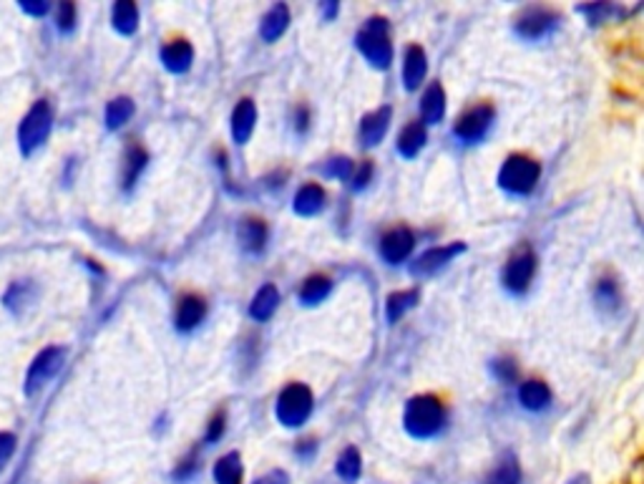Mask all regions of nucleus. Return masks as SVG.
I'll list each match as a JSON object with an SVG mask.
<instances>
[{
  "instance_id": "43",
  "label": "nucleus",
  "mask_w": 644,
  "mask_h": 484,
  "mask_svg": "<svg viewBox=\"0 0 644 484\" xmlns=\"http://www.w3.org/2000/svg\"><path fill=\"white\" fill-rule=\"evenodd\" d=\"M307 119H310L307 109L300 106V109H297V132H305V129H307Z\"/></svg>"
},
{
  "instance_id": "36",
  "label": "nucleus",
  "mask_w": 644,
  "mask_h": 484,
  "mask_svg": "<svg viewBox=\"0 0 644 484\" xmlns=\"http://www.w3.org/2000/svg\"><path fill=\"white\" fill-rule=\"evenodd\" d=\"M322 174H325V177H333V179L353 177V162H350L348 157L330 159V162L322 167Z\"/></svg>"
},
{
  "instance_id": "34",
  "label": "nucleus",
  "mask_w": 644,
  "mask_h": 484,
  "mask_svg": "<svg viewBox=\"0 0 644 484\" xmlns=\"http://www.w3.org/2000/svg\"><path fill=\"white\" fill-rule=\"evenodd\" d=\"M16 452H18V437L13 432H0V474L8 469Z\"/></svg>"
},
{
  "instance_id": "42",
  "label": "nucleus",
  "mask_w": 644,
  "mask_h": 484,
  "mask_svg": "<svg viewBox=\"0 0 644 484\" xmlns=\"http://www.w3.org/2000/svg\"><path fill=\"white\" fill-rule=\"evenodd\" d=\"M370 177H373V164H370V162H363V167L358 169V174H355V182H353L355 190H363V187H368Z\"/></svg>"
},
{
  "instance_id": "31",
  "label": "nucleus",
  "mask_w": 644,
  "mask_h": 484,
  "mask_svg": "<svg viewBox=\"0 0 644 484\" xmlns=\"http://www.w3.org/2000/svg\"><path fill=\"white\" fill-rule=\"evenodd\" d=\"M131 116H134V101L129 96H119L106 106V127L121 129Z\"/></svg>"
},
{
  "instance_id": "15",
  "label": "nucleus",
  "mask_w": 644,
  "mask_h": 484,
  "mask_svg": "<svg viewBox=\"0 0 644 484\" xmlns=\"http://www.w3.org/2000/svg\"><path fill=\"white\" fill-rule=\"evenodd\" d=\"M161 61H164V66H167L171 74H184V71H189L192 61H194V48L184 38H177V41L167 43L161 48Z\"/></svg>"
},
{
  "instance_id": "16",
  "label": "nucleus",
  "mask_w": 644,
  "mask_h": 484,
  "mask_svg": "<svg viewBox=\"0 0 644 484\" xmlns=\"http://www.w3.org/2000/svg\"><path fill=\"white\" fill-rule=\"evenodd\" d=\"M428 74V56L421 46H408L406 61H403V81L413 91L423 84V79Z\"/></svg>"
},
{
  "instance_id": "20",
  "label": "nucleus",
  "mask_w": 644,
  "mask_h": 484,
  "mask_svg": "<svg viewBox=\"0 0 644 484\" xmlns=\"http://www.w3.org/2000/svg\"><path fill=\"white\" fill-rule=\"evenodd\" d=\"M239 242L247 253H262L267 242V225L257 217H247L239 225Z\"/></svg>"
},
{
  "instance_id": "21",
  "label": "nucleus",
  "mask_w": 644,
  "mask_h": 484,
  "mask_svg": "<svg viewBox=\"0 0 644 484\" xmlns=\"http://www.w3.org/2000/svg\"><path fill=\"white\" fill-rule=\"evenodd\" d=\"M421 114L428 124H438L446 114V91L441 84H431L421 99Z\"/></svg>"
},
{
  "instance_id": "35",
  "label": "nucleus",
  "mask_w": 644,
  "mask_h": 484,
  "mask_svg": "<svg viewBox=\"0 0 644 484\" xmlns=\"http://www.w3.org/2000/svg\"><path fill=\"white\" fill-rule=\"evenodd\" d=\"M199 464L202 462H199L197 449H194V452H189L187 457H184V459L177 464L174 474H171V477H174V482H189V479H192V477L199 472Z\"/></svg>"
},
{
  "instance_id": "4",
  "label": "nucleus",
  "mask_w": 644,
  "mask_h": 484,
  "mask_svg": "<svg viewBox=\"0 0 644 484\" xmlns=\"http://www.w3.org/2000/svg\"><path fill=\"white\" fill-rule=\"evenodd\" d=\"M539 162L524 154H511L499 172V184L511 195H529L539 182Z\"/></svg>"
},
{
  "instance_id": "5",
  "label": "nucleus",
  "mask_w": 644,
  "mask_h": 484,
  "mask_svg": "<svg viewBox=\"0 0 644 484\" xmlns=\"http://www.w3.org/2000/svg\"><path fill=\"white\" fill-rule=\"evenodd\" d=\"M63 363H66V348H43L41 353L31 361L28 371H26V386H23L26 394H28V396H36L38 391L46 389V384H51V381L61 374Z\"/></svg>"
},
{
  "instance_id": "1",
  "label": "nucleus",
  "mask_w": 644,
  "mask_h": 484,
  "mask_svg": "<svg viewBox=\"0 0 644 484\" xmlns=\"http://www.w3.org/2000/svg\"><path fill=\"white\" fill-rule=\"evenodd\" d=\"M403 424H406V432L413 439H433L446 424V409L436 396L423 394V396L408 401Z\"/></svg>"
},
{
  "instance_id": "46",
  "label": "nucleus",
  "mask_w": 644,
  "mask_h": 484,
  "mask_svg": "<svg viewBox=\"0 0 644 484\" xmlns=\"http://www.w3.org/2000/svg\"><path fill=\"white\" fill-rule=\"evenodd\" d=\"M322 11L327 13V16H335V11H338V5H335V3H327V5H325Z\"/></svg>"
},
{
  "instance_id": "29",
  "label": "nucleus",
  "mask_w": 644,
  "mask_h": 484,
  "mask_svg": "<svg viewBox=\"0 0 644 484\" xmlns=\"http://www.w3.org/2000/svg\"><path fill=\"white\" fill-rule=\"evenodd\" d=\"M335 472L343 482H358L360 474H363V457L355 447H348L340 457H338V464H335Z\"/></svg>"
},
{
  "instance_id": "13",
  "label": "nucleus",
  "mask_w": 644,
  "mask_h": 484,
  "mask_svg": "<svg viewBox=\"0 0 644 484\" xmlns=\"http://www.w3.org/2000/svg\"><path fill=\"white\" fill-rule=\"evenodd\" d=\"M390 114H393L390 106H383V109H375V111L363 116V121H360V139H363V144L375 147V144L383 142L385 132L390 127Z\"/></svg>"
},
{
  "instance_id": "33",
  "label": "nucleus",
  "mask_w": 644,
  "mask_h": 484,
  "mask_svg": "<svg viewBox=\"0 0 644 484\" xmlns=\"http://www.w3.org/2000/svg\"><path fill=\"white\" fill-rule=\"evenodd\" d=\"M597 303L604 310H617L622 303V293H619V285L614 283L612 278H602L597 285Z\"/></svg>"
},
{
  "instance_id": "24",
  "label": "nucleus",
  "mask_w": 644,
  "mask_h": 484,
  "mask_svg": "<svg viewBox=\"0 0 644 484\" xmlns=\"http://www.w3.org/2000/svg\"><path fill=\"white\" fill-rule=\"evenodd\" d=\"M426 127H423V121H413V124H408L400 134H398V152L403 154V157H416L418 152L423 149V144H426Z\"/></svg>"
},
{
  "instance_id": "44",
  "label": "nucleus",
  "mask_w": 644,
  "mask_h": 484,
  "mask_svg": "<svg viewBox=\"0 0 644 484\" xmlns=\"http://www.w3.org/2000/svg\"><path fill=\"white\" fill-rule=\"evenodd\" d=\"M312 452H315V442H312V439L310 442H305V447H302V444L297 447V454H300L302 459H305V457H310Z\"/></svg>"
},
{
  "instance_id": "17",
  "label": "nucleus",
  "mask_w": 644,
  "mask_h": 484,
  "mask_svg": "<svg viewBox=\"0 0 644 484\" xmlns=\"http://www.w3.org/2000/svg\"><path fill=\"white\" fill-rule=\"evenodd\" d=\"M36 300V285L33 280H16L11 283V288L3 295V303L11 310L13 316H21L26 308H31V303Z\"/></svg>"
},
{
  "instance_id": "7",
  "label": "nucleus",
  "mask_w": 644,
  "mask_h": 484,
  "mask_svg": "<svg viewBox=\"0 0 644 484\" xmlns=\"http://www.w3.org/2000/svg\"><path fill=\"white\" fill-rule=\"evenodd\" d=\"M493 116H496L493 106L478 104L458 116L453 132H456V137L461 139V142H466V144L481 142V139L489 134L491 124H493Z\"/></svg>"
},
{
  "instance_id": "37",
  "label": "nucleus",
  "mask_w": 644,
  "mask_h": 484,
  "mask_svg": "<svg viewBox=\"0 0 644 484\" xmlns=\"http://www.w3.org/2000/svg\"><path fill=\"white\" fill-rule=\"evenodd\" d=\"M56 26L61 33H71L76 28V5L73 3H61L56 8Z\"/></svg>"
},
{
  "instance_id": "10",
  "label": "nucleus",
  "mask_w": 644,
  "mask_h": 484,
  "mask_svg": "<svg viewBox=\"0 0 644 484\" xmlns=\"http://www.w3.org/2000/svg\"><path fill=\"white\" fill-rule=\"evenodd\" d=\"M466 250V245L463 242H451V245H441V247H433V250H428V253H423L421 258H418L416 263L410 265V273L413 275H433L438 273L443 265H448L456 255H461Z\"/></svg>"
},
{
  "instance_id": "25",
  "label": "nucleus",
  "mask_w": 644,
  "mask_h": 484,
  "mask_svg": "<svg viewBox=\"0 0 644 484\" xmlns=\"http://www.w3.org/2000/svg\"><path fill=\"white\" fill-rule=\"evenodd\" d=\"M111 21H114V28L121 36H134L136 28H139V8L136 3L131 0H119L111 11Z\"/></svg>"
},
{
  "instance_id": "45",
  "label": "nucleus",
  "mask_w": 644,
  "mask_h": 484,
  "mask_svg": "<svg viewBox=\"0 0 644 484\" xmlns=\"http://www.w3.org/2000/svg\"><path fill=\"white\" fill-rule=\"evenodd\" d=\"M566 484H592V479H589L587 474H576V477H574V479H569Z\"/></svg>"
},
{
  "instance_id": "14",
  "label": "nucleus",
  "mask_w": 644,
  "mask_h": 484,
  "mask_svg": "<svg viewBox=\"0 0 644 484\" xmlns=\"http://www.w3.org/2000/svg\"><path fill=\"white\" fill-rule=\"evenodd\" d=\"M207 316V303L202 295L189 293L179 300L177 308V328L179 331H194Z\"/></svg>"
},
{
  "instance_id": "28",
  "label": "nucleus",
  "mask_w": 644,
  "mask_h": 484,
  "mask_svg": "<svg viewBox=\"0 0 644 484\" xmlns=\"http://www.w3.org/2000/svg\"><path fill=\"white\" fill-rule=\"evenodd\" d=\"M330 288H333V283H330L327 275H310L300 288V303H305V306H317V303H322V300L327 298Z\"/></svg>"
},
{
  "instance_id": "38",
  "label": "nucleus",
  "mask_w": 644,
  "mask_h": 484,
  "mask_svg": "<svg viewBox=\"0 0 644 484\" xmlns=\"http://www.w3.org/2000/svg\"><path fill=\"white\" fill-rule=\"evenodd\" d=\"M493 374H496V379L504 381V384H511V381H516L519 369H516L514 358H496V361H493Z\"/></svg>"
},
{
  "instance_id": "3",
  "label": "nucleus",
  "mask_w": 644,
  "mask_h": 484,
  "mask_svg": "<svg viewBox=\"0 0 644 484\" xmlns=\"http://www.w3.org/2000/svg\"><path fill=\"white\" fill-rule=\"evenodd\" d=\"M358 51L375 66V68H388L393 61V46L388 38V21L385 18H370L365 28L358 33Z\"/></svg>"
},
{
  "instance_id": "8",
  "label": "nucleus",
  "mask_w": 644,
  "mask_h": 484,
  "mask_svg": "<svg viewBox=\"0 0 644 484\" xmlns=\"http://www.w3.org/2000/svg\"><path fill=\"white\" fill-rule=\"evenodd\" d=\"M559 23V16L551 11V8H544V5H531L526 11L521 13L516 18V33L521 38H529V41H536V38H544L549 36Z\"/></svg>"
},
{
  "instance_id": "2",
  "label": "nucleus",
  "mask_w": 644,
  "mask_h": 484,
  "mask_svg": "<svg viewBox=\"0 0 644 484\" xmlns=\"http://www.w3.org/2000/svg\"><path fill=\"white\" fill-rule=\"evenodd\" d=\"M53 129V109L51 104L41 99L28 109V114L23 116L21 127H18V147H21L23 157H31L33 152L46 144V139Z\"/></svg>"
},
{
  "instance_id": "9",
  "label": "nucleus",
  "mask_w": 644,
  "mask_h": 484,
  "mask_svg": "<svg viewBox=\"0 0 644 484\" xmlns=\"http://www.w3.org/2000/svg\"><path fill=\"white\" fill-rule=\"evenodd\" d=\"M536 273V255L531 250H521L511 258L504 270V283L511 293H524L529 288L531 278Z\"/></svg>"
},
{
  "instance_id": "40",
  "label": "nucleus",
  "mask_w": 644,
  "mask_h": 484,
  "mask_svg": "<svg viewBox=\"0 0 644 484\" xmlns=\"http://www.w3.org/2000/svg\"><path fill=\"white\" fill-rule=\"evenodd\" d=\"M21 11L33 16V18H43V16H48V13H51V5H48V3H41V0H31V3H26V0H23Z\"/></svg>"
},
{
  "instance_id": "6",
  "label": "nucleus",
  "mask_w": 644,
  "mask_h": 484,
  "mask_svg": "<svg viewBox=\"0 0 644 484\" xmlns=\"http://www.w3.org/2000/svg\"><path fill=\"white\" fill-rule=\"evenodd\" d=\"M312 391L305 384H290L287 389L282 391L280 399H277V419L285 426H302L305 421L310 419L312 414Z\"/></svg>"
},
{
  "instance_id": "18",
  "label": "nucleus",
  "mask_w": 644,
  "mask_h": 484,
  "mask_svg": "<svg viewBox=\"0 0 644 484\" xmlns=\"http://www.w3.org/2000/svg\"><path fill=\"white\" fill-rule=\"evenodd\" d=\"M287 26H290V8L287 5H282V3H277V5H272L270 11L265 13V18H262V26H260V36L265 38V41H277L282 33L287 31Z\"/></svg>"
},
{
  "instance_id": "23",
  "label": "nucleus",
  "mask_w": 644,
  "mask_h": 484,
  "mask_svg": "<svg viewBox=\"0 0 644 484\" xmlns=\"http://www.w3.org/2000/svg\"><path fill=\"white\" fill-rule=\"evenodd\" d=\"M519 401L526 406L529 411H541L549 406L551 401V391L544 381H524L519 389Z\"/></svg>"
},
{
  "instance_id": "12",
  "label": "nucleus",
  "mask_w": 644,
  "mask_h": 484,
  "mask_svg": "<svg viewBox=\"0 0 644 484\" xmlns=\"http://www.w3.org/2000/svg\"><path fill=\"white\" fill-rule=\"evenodd\" d=\"M257 124V106L252 99H242L232 111V137L237 144H244L252 137Z\"/></svg>"
},
{
  "instance_id": "22",
  "label": "nucleus",
  "mask_w": 644,
  "mask_h": 484,
  "mask_svg": "<svg viewBox=\"0 0 644 484\" xmlns=\"http://www.w3.org/2000/svg\"><path fill=\"white\" fill-rule=\"evenodd\" d=\"M325 207V190L320 184H305L295 195V212L302 217H312Z\"/></svg>"
},
{
  "instance_id": "27",
  "label": "nucleus",
  "mask_w": 644,
  "mask_h": 484,
  "mask_svg": "<svg viewBox=\"0 0 644 484\" xmlns=\"http://www.w3.org/2000/svg\"><path fill=\"white\" fill-rule=\"evenodd\" d=\"M146 162H149V154H146V149L141 147V144H131V147L126 149L124 190H131V187H134L136 179L141 177V172H144Z\"/></svg>"
},
{
  "instance_id": "11",
  "label": "nucleus",
  "mask_w": 644,
  "mask_h": 484,
  "mask_svg": "<svg viewBox=\"0 0 644 484\" xmlns=\"http://www.w3.org/2000/svg\"><path fill=\"white\" fill-rule=\"evenodd\" d=\"M413 247H416V237L408 227H395V230L385 232L383 240H380V255L390 265L403 263L408 255L413 253Z\"/></svg>"
},
{
  "instance_id": "39",
  "label": "nucleus",
  "mask_w": 644,
  "mask_h": 484,
  "mask_svg": "<svg viewBox=\"0 0 644 484\" xmlns=\"http://www.w3.org/2000/svg\"><path fill=\"white\" fill-rule=\"evenodd\" d=\"M224 429H227V416H224V411H219V414H214L212 421H209L207 434H204V442L207 444L219 442V439L224 437Z\"/></svg>"
},
{
  "instance_id": "26",
  "label": "nucleus",
  "mask_w": 644,
  "mask_h": 484,
  "mask_svg": "<svg viewBox=\"0 0 644 484\" xmlns=\"http://www.w3.org/2000/svg\"><path fill=\"white\" fill-rule=\"evenodd\" d=\"M483 484H521V464L514 454H504Z\"/></svg>"
},
{
  "instance_id": "41",
  "label": "nucleus",
  "mask_w": 644,
  "mask_h": 484,
  "mask_svg": "<svg viewBox=\"0 0 644 484\" xmlns=\"http://www.w3.org/2000/svg\"><path fill=\"white\" fill-rule=\"evenodd\" d=\"M252 484H290V474L285 469H272V472L257 477Z\"/></svg>"
},
{
  "instance_id": "32",
  "label": "nucleus",
  "mask_w": 644,
  "mask_h": 484,
  "mask_svg": "<svg viewBox=\"0 0 644 484\" xmlns=\"http://www.w3.org/2000/svg\"><path fill=\"white\" fill-rule=\"evenodd\" d=\"M418 303V290H400V293H393L388 298V321L395 323L400 318L406 316L410 308Z\"/></svg>"
},
{
  "instance_id": "19",
  "label": "nucleus",
  "mask_w": 644,
  "mask_h": 484,
  "mask_svg": "<svg viewBox=\"0 0 644 484\" xmlns=\"http://www.w3.org/2000/svg\"><path fill=\"white\" fill-rule=\"evenodd\" d=\"M277 306H280V293H277V288L272 283L262 285L260 290H257V295L252 298L250 303V316L254 318V321H270L272 316H275V310H277Z\"/></svg>"
},
{
  "instance_id": "30",
  "label": "nucleus",
  "mask_w": 644,
  "mask_h": 484,
  "mask_svg": "<svg viewBox=\"0 0 644 484\" xmlns=\"http://www.w3.org/2000/svg\"><path fill=\"white\" fill-rule=\"evenodd\" d=\"M214 482L217 484H239L242 482V459L237 452L224 454L214 464Z\"/></svg>"
}]
</instances>
